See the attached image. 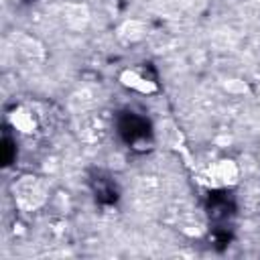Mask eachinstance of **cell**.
Returning a JSON list of instances; mask_svg holds the SVG:
<instances>
[{"label": "cell", "instance_id": "obj_1", "mask_svg": "<svg viewBox=\"0 0 260 260\" xmlns=\"http://www.w3.org/2000/svg\"><path fill=\"white\" fill-rule=\"evenodd\" d=\"M6 122L20 136H37L45 128L47 112L39 104H16L8 110Z\"/></svg>", "mask_w": 260, "mask_h": 260}, {"label": "cell", "instance_id": "obj_2", "mask_svg": "<svg viewBox=\"0 0 260 260\" xmlns=\"http://www.w3.org/2000/svg\"><path fill=\"white\" fill-rule=\"evenodd\" d=\"M47 191L41 185V181L32 175L22 177L14 183V203L22 209V211H32L39 209L45 203Z\"/></svg>", "mask_w": 260, "mask_h": 260}, {"label": "cell", "instance_id": "obj_3", "mask_svg": "<svg viewBox=\"0 0 260 260\" xmlns=\"http://www.w3.org/2000/svg\"><path fill=\"white\" fill-rule=\"evenodd\" d=\"M207 179L213 187H234L242 179V169L234 158L223 156L207 167Z\"/></svg>", "mask_w": 260, "mask_h": 260}, {"label": "cell", "instance_id": "obj_4", "mask_svg": "<svg viewBox=\"0 0 260 260\" xmlns=\"http://www.w3.org/2000/svg\"><path fill=\"white\" fill-rule=\"evenodd\" d=\"M120 85L126 87L128 91H134V93H140V95H152L158 91V85L154 79H150L148 75L140 73L138 69H124L118 77Z\"/></svg>", "mask_w": 260, "mask_h": 260}]
</instances>
